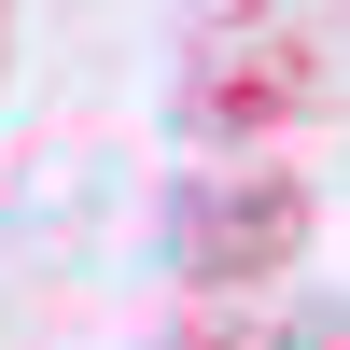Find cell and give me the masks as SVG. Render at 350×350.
Segmentation results:
<instances>
[{
  "mask_svg": "<svg viewBox=\"0 0 350 350\" xmlns=\"http://www.w3.org/2000/svg\"><path fill=\"white\" fill-rule=\"evenodd\" d=\"M308 224H323L308 168H280V154L196 168V183H183V211H168V280H183L196 308H267L280 280L308 267Z\"/></svg>",
  "mask_w": 350,
  "mask_h": 350,
  "instance_id": "cell-1",
  "label": "cell"
},
{
  "mask_svg": "<svg viewBox=\"0 0 350 350\" xmlns=\"http://www.w3.org/2000/svg\"><path fill=\"white\" fill-rule=\"evenodd\" d=\"M336 112V42L308 14H211L183 42V126L196 140H267Z\"/></svg>",
  "mask_w": 350,
  "mask_h": 350,
  "instance_id": "cell-2",
  "label": "cell"
},
{
  "mask_svg": "<svg viewBox=\"0 0 350 350\" xmlns=\"http://www.w3.org/2000/svg\"><path fill=\"white\" fill-rule=\"evenodd\" d=\"M0 42H14V14H0Z\"/></svg>",
  "mask_w": 350,
  "mask_h": 350,
  "instance_id": "cell-3",
  "label": "cell"
}]
</instances>
